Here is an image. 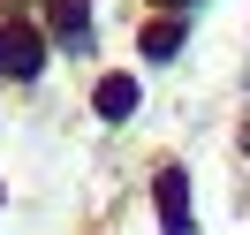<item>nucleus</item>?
<instances>
[{
	"label": "nucleus",
	"instance_id": "423d86ee",
	"mask_svg": "<svg viewBox=\"0 0 250 235\" xmlns=\"http://www.w3.org/2000/svg\"><path fill=\"white\" fill-rule=\"evenodd\" d=\"M243 152H250V129H243Z\"/></svg>",
	"mask_w": 250,
	"mask_h": 235
},
{
	"label": "nucleus",
	"instance_id": "39448f33",
	"mask_svg": "<svg viewBox=\"0 0 250 235\" xmlns=\"http://www.w3.org/2000/svg\"><path fill=\"white\" fill-rule=\"evenodd\" d=\"M144 53H152V61H174V53H182V23H152V31H144Z\"/></svg>",
	"mask_w": 250,
	"mask_h": 235
},
{
	"label": "nucleus",
	"instance_id": "f257e3e1",
	"mask_svg": "<svg viewBox=\"0 0 250 235\" xmlns=\"http://www.w3.org/2000/svg\"><path fill=\"white\" fill-rule=\"evenodd\" d=\"M0 68H8V76H38V68H46V38H38L31 23H0Z\"/></svg>",
	"mask_w": 250,
	"mask_h": 235
},
{
	"label": "nucleus",
	"instance_id": "7ed1b4c3",
	"mask_svg": "<svg viewBox=\"0 0 250 235\" xmlns=\"http://www.w3.org/2000/svg\"><path fill=\"white\" fill-rule=\"evenodd\" d=\"M137 99H144L137 76H106V84H99V114H106V122H129V114H137Z\"/></svg>",
	"mask_w": 250,
	"mask_h": 235
},
{
	"label": "nucleus",
	"instance_id": "f03ea898",
	"mask_svg": "<svg viewBox=\"0 0 250 235\" xmlns=\"http://www.w3.org/2000/svg\"><path fill=\"white\" fill-rule=\"evenodd\" d=\"M159 213H167V235H189V174L182 167H159Z\"/></svg>",
	"mask_w": 250,
	"mask_h": 235
},
{
	"label": "nucleus",
	"instance_id": "20e7f679",
	"mask_svg": "<svg viewBox=\"0 0 250 235\" xmlns=\"http://www.w3.org/2000/svg\"><path fill=\"white\" fill-rule=\"evenodd\" d=\"M53 23H61V38H68V46H91V0H53Z\"/></svg>",
	"mask_w": 250,
	"mask_h": 235
}]
</instances>
